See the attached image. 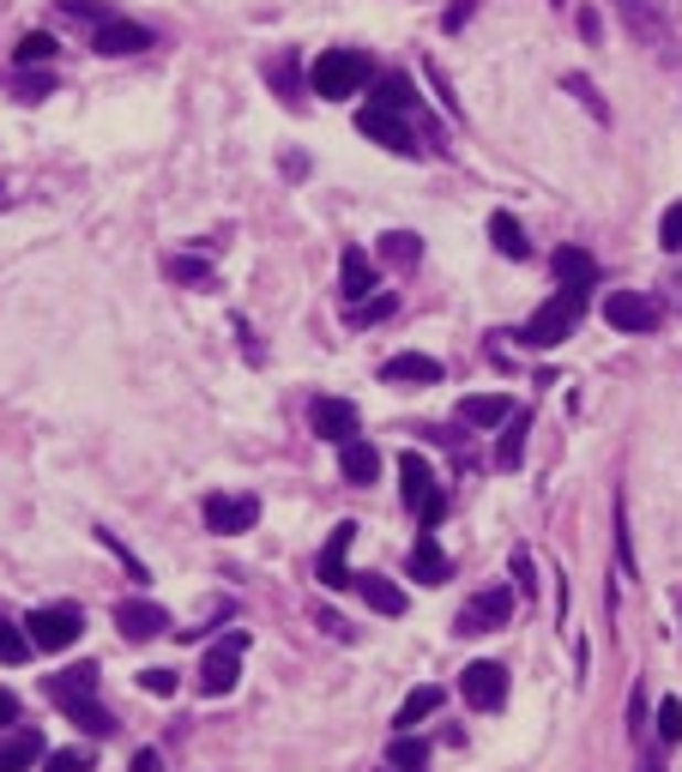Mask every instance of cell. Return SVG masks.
<instances>
[{"instance_id": "cell-1", "label": "cell", "mask_w": 682, "mask_h": 772, "mask_svg": "<svg viewBox=\"0 0 682 772\" xmlns=\"http://www.w3.org/2000/svg\"><path fill=\"white\" fill-rule=\"evenodd\" d=\"M43 694H49V700H55L79 730H92V737H115V718L97 706V664H73V671H55V676L43 682Z\"/></svg>"}, {"instance_id": "cell-2", "label": "cell", "mask_w": 682, "mask_h": 772, "mask_svg": "<svg viewBox=\"0 0 682 772\" xmlns=\"http://www.w3.org/2000/svg\"><path fill=\"white\" fill-rule=\"evenodd\" d=\"M580 320H586V290H556V296H550V302L520 326V344H532V351H556V344L568 339Z\"/></svg>"}, {"instance_id": "cell-3", "label": "cell", "mask_w": 682, "mask_h": 772, "mask_svg": "<svg viewBox=\"0 0 682 772\" xmlns=\"http://www.w3.org/2000/svg\"><path fill=\"white\" fill-rule=\"evenodd\" d=\"M369 79H375V61H369V55H356V49H327V55L315 61V73H308L315 97H327V103L356 97Z\"/></svg>"}, {"instance_id": "cell-4", "label": "cell", "mask_w": 682, "mask_h": 772, "mask_svg": "<svg viewBox=\"0 0 682 772\" xmlns=\"http://www.w3.org/2000/svg\"><path fill=\"white\" fill-rule=\"evenodd\" d=\"M398 489H405V507L423 519V532H435L441 513H447V495H441V483H435L429 459H423V453H398Z\"/></svg>"}, {"instance_id": "cell-5", "label": "cell", "mask_w": 682, "mask_h": 772, "mask_svg": "<svg viewBox=\"0 0 682 772\" xmlns=\"http://www.w3.org/2000/svg\"><path fill=\"white\" fill-rule=\"evenodd\" d=\"M24 634H31L36 652H67L73 640L85 634V615L73 603H49V610H31L24 615Z\"/></svg>"}, {"instance_id": "cell-6", "label": "cell", "mask_w": 682, "mask_h": 772, "mask_svg": "<svg viewBox=\"0 0 682 772\" xmlns=\"http://www.w3.org/2000/svg\"><path fill=\"white\" fill-rule=\"evenodd\" d=\"M508 615H513V591L489 586L454 615V634H495V628H508Z\"/></svg>"}, {"instance_id": "cell-7", "label": "cell", "mask_w": 682, "mask_h": 772, "mask_svg": "<svg viewBox=\"0 0 682 772\" xmlns=\"http://www.w3.org/2000/svg\"><path fill=\"white\" fill-rule=\"evenodd\" d=\"M200 513H205V532H217V537H242L260 525V501L254 495H205Z\"/></svg>"}, {"instance_id": "cell-8", "label": "cell", "mask_w": 682, "mask_h": 772, "mask_svg": "<svg viewBox=\"0 0 682 772\" xmlns=\"http://www.w3.org/2000/svg\"><path fill=\"white\" fill-rule=\"evenodd\" d=\"M459 694H466V706H478V712H495L501 700H508V671H501L495 658H478L459 671Z\"/></svg>"}, {"instance_id": "cell-9", "label": "cell", "mask_w": 682, "mask_h": 772, "mask_svg": "<svg viewBox=\"0 0 682 772\" xmlns=\"http://www.w3.org/2000/svg\"><path fill=\"white\" fill-rule=\"evenodd\" d=\"M242 652H248V634L217 640V646L205 652V664H200V688H205V694H230V688H236V676H242Z\"/></svg>"}, {"instance_id": "cell-10", "label": "cell", "mask_w": 682, "mask_h": 772, "mask_svg": "<svg viewBox=\"0 0 682 772\" xmlns=\"http://www.w3.org/2000/svg\"><path fill=\"white\" fill-rule=\"evenodd\" d=\"M308 429L332 447L356 441V405L351 398H315V405H308Z\"/></svg>"}, {"instance_id": "cell-11", "label": "cell", "mask_w": 682, "mask_h": 772, "mask_svg": "<svg viewBox=\"0 0 682 772\" xmlns=\"http://www.w3.org/2000/svg\"><path fill=\"white\" fill-rule=\"evenodd\" d=\"M604 320H610L616 332H652L659 326V302L640 290H616L610 302H604Z\"/></svg>"}, {"instance_id": "cell-12", "label": "cell", "mask_w": 682, "mask_h": 772, "mask_svg": "<svg viewBox=\"0 0 682 772\" xmlns=\"http://www.w3.org/2000/svg\"><path fill=\"white\" fill-rule=\"evenodd\" d=\"M351 537H356V525H351V519H344V525H332V532H327V549H320V586H327V591L356 586V573L344 568V556H351Z\"/></svg>"}, {"instance_id": "cell-13", "label": "cell", "mask_w": 682, "mask_h": 772, "mask_svg": "<svg viewBox=\"0 0 682 772\" xmlns=\"http://www.w3.org/2000/svg\"><path fill=\"white\" fill-rule=\"evenodd\" d=\"M356 133H363V139H375V146H387V151H417V139H411L405 115L375 109V103H369V109L356 115Z\"/></svg>"}, {"instance_id": "cell-14", "label": "cell", "mask_w": 682, "mask_h": 772, "mask_svg": "<svg viewBox=\"0 0 682 772\" xmlns=\"http://www.w3.org/2000/svg\"><path fill=\"white\" fill-rule=\"evenodd\" d=\"M369 290H375V260H369V248L351 242V248L339 254V296L356 308V302H369Z\"/></svg>"}, {"instance_id": "cell-15", "label": "cell", "mask_w": 682, "mask_h": 772, "mask_svg": "<svg viewBox=\"0 0 682 772\" xmlns=\"http://www.w3.org/2000/svg\"><path fill=\"white\" fill-rule=\"evenodd\" d=\"M92 49L97 55H139V49H151V31L134 24V19H109V24L92 31Z\"/></svg>"}, {"instance_id": "cell-16", "label": "cell", "mask_w": 682, "mask_h": 772, "mask_svg": "<svg viewBox=\"0 0 682 772\" xmlns=\"http://www.w3.org/2000/svg\"><path fill=\"white\" fill-rule=\"evenodd\" d=\"M616 7H622L628 31H635L640 43H647V49H659V55H664V49H671V24L659 19V7H652V0H616Z\"/></svg>"}, {"instance_id": "cell-17", "label": "cell", "mask_w": 682, "mask_h": 772, "mask_svg": "<svg viewBox=\"0 0 682 772\" xmlns=\"http://www.w3.org/2000/svg\"><path fill=\"white\" fill-rule=\"evenodd\" d=\"M115 628H121V634L134 640V646H146V640H158L163 628H170V615H163L158 603L139 598V603H121V610H115Z\"/></svg>"}, {"instance_id": "cell-18", "label": "cell", "mask_w": 682, "mask_h": 772, "mask_svg": "<svg viewBox=\"0 0 682 772\" xmlns=\"http://www.w3.org/2000/svg\"><path fill=\"white\" fill-rule=\"evenodd\" d=\"M381 380H387V386H435V380H441V363L423 356V351H405V356H393V363L381 368Z\"/></svg>"}, {"instance_id": "cell-19", "label": "cell", "mask_w": 682, "mask_h": 772, "mask_svg": "<svg viewBox=\"0 0 682 772\" xmlns=\"http://www.w3.org/2000/svg\"><path fill=\"white\" fill-rule=\"evenodd\" d=\"M43 761V730H7L0 737V772H31Z\"/></svg>"}, {"instance_id": "cell-20", "label": "cell", "mask_w": 682, "mask_h": 772, "mask_svg": "<svg viewBox=\"0 0 682 772\" xmlns=\"http://www.w3.org/2000/svg\"><path fill=\"white\" fill-rule=\"evenodd\" d=\"M339 471H344V483H375L381 478V453H375V441H344L339 447Z\"/></svg>"}, {"instance_id": "cell-21", "label": "cell", "mask_w": 682, "mask_h": 772, "mask_svg": "<svg viewBox=\"0 0 682 772\" xmlns=\"http://www.w3.org/2000/svg\"><path fill=\"white\" fill-rule=\"evenodd\" d=\"M513 417V398L508 393H478L459 405V422H471V429H501V422Z\"/></svg>"}, {"instance_id": "cell-22", "label": "cell", "mask_w": 682, "mask_h": 772, "mask_svg": "<svg viewBox=\"0 0 682 772\" xmlns=\"http://www.w3.org/2000/svg\"><path fill=\"white\" fill-rule=\"evenodd\" d=\"M556 278H562V290H592L598 285V260H592L586 248H556Z\"/></svg>"}, {"instance_id": "cell-23", "label": "cell", "mask_w": 682, "mask_h": 772, "mask_svg": "<svg viewBox=\"0 0 682 772\" xmlns=\"http://www.w3.org/2000/svg\"><path fill=\"white\" fill-rule=\"evenodd\" d=\"M411 573L423 579V586H447V556H441V544H435V532H423L417 544H411Z\"/></svg>"}, {"instance_id": "cell-24", "label": "cell", "mask_w": 682, "mask_h": 772, "mask_svg": "<svg viewBox=\"0 0 682 772\" xmlns=\"http://www.w3.org/2000/svg\"><path fill=\"white\" fill-rule=\"evenodd\" d=\"M356 591H363V603L375 615H405V591H398L387 573H356Z\"/></svg>"}, {"instance_id": "cell-25", "label": "cell", "mask_w": 682, "mask_h": 772, "mask_svg": "<svg viewBox=\"0 0 682 772\" xmlns=\"http://www.w3.org/2000/svg\"><path fill=\"white\" fill-rule=\"evenodd\" d=\"M525 429H532V417H525V410H513V417L501 422V441H495V465H501V471H520V459H525Z\"/></svg>"}, {"instance_id": "cell-26", "label": "cell", "mask_w": 682, "mask_h": 772, "mask_svg": "<svg viewBox=\"0 0 682 772\" xmlns=\"http://www.w3.org/2000/svg\"><path fill=\"white\" fill-rule=\"evenodd\" d=\"M489 242H495V254H508V260H525V254H532V242H525V229H520V217H513V212L489 217Z\"/></svg>"}, {"instance_id": "cell-27", "label": "cell", "mask_w": 682, "mask_h": 772, "mask_svg": "<svg viewBox=\"0 0 682 772\" xmlns=\"http://www.w3.org/2000/svg\"><path fill=\"white\" fill-rule=\"evenodd\" d=\"M435 706H441V688H435V682H423V688H411V694H405V706H398V718H393V725H398V737H405V730H417L423 718L435 712Z\"/></svg>"}, {"instance_id": "cell-28", "label": "cell", "mask_w": 682, "mask_h": 772, "mask_svg": "<svg viewBox=\"0 0 682 772\" xmlns=\"http://www.w3.org/2000/svg\"><path fill=\"white\" fill-rule=\"evenodd\" d=\"M375 109L411 115V109H417V85H411L405 73H381V85H375Z\"/></svg>"}, {"instance_id": "cell-29", "label": "cell", "mask_w": 682, "mask_h": 772, "mask_svg": "<svg viewBox=\"0 0 682 772\" xmlns=\"http://www.w3.org/2000/svg\"><path fill=\"white\" fill-rule=\"evenodd\" d=\"M387 766H393V772H423V766H429V742H417V737L405 730V737L387 749Z\"/></svg>"}, {"instance_id": "cell-30", "label": "cell", "mask_w": 682, "mask_h": 772, "mask_svg": "<svg viewBox=\"0 0 682 772\" xmlns=\"http://www.w3.org/2000/svg\"><path fill=\"white\" fill-rule=\"evenodd\" d=\"M417 254H423V242L411 236V229H387V236H381V260L387 266H417Z\"/></svg>"}, {"instance_id": "cell-31", "label": "cell", "mask_w": 682, "mask_h": 772, "mask_svg": "<svg viewBox=\"0 0 682 772\" xmlns=\"http://www.w3.org/2000/svg\"><path fill=\"white\" fill-rule=\"evenodd\" d=\"M24 658H31V634L0 615V664H24Z\"/></svg>"}, {"instance_id": "cell-32", "label": "cell", "mask_w": 682, "mask_h": 772, "mask_svg": "<svg viewBox=\"0 0 682 772\" xmlns=\"http://www.w3.org/2000/svg\"><path fill=\"white\" fill-rule=\"evenodd\" d=\"M12 61H19V67H36V61H55V36H43V31H24V36H19V49H12Z\"/></svg>"}, {"instance_id": "cell-33", "label": "cell", "mask_w": 682, "mask_h": 772, "mask_svg": "<svg viewBox=\"0 0 682 772\" xmlns=\"http://www.w3.org/2000/svg\"><path fill=\"white\" fill-rule=\"evenodd\" d=\"M659 742H664V749H676V742H682V700H676V694H664V700H659Z\"/></svg>"}, {"instance_id": "cell-34", "label": "cell", "mask_w": 682, "mask_h": 772, "mask_svg": "<svg viewBox=\"0 0 682 772\" xmlns=\"http://www.w3.org/2000/svg\"><path fill=\"white\" fill-rule=\"evenodd\" d=\"M562 85H568V92H574V97H580V103H586V109H592V115H598V121H610V103H604V97H598V85H592V79H586V73H568V79H562Z\"/></svg>"}, {"instance_id": "cell-35", "label": "cell", "mask_w": 682, "mask_h": 772, "mask_svg": "<svg viewBox=\"0 0 682 772\" xmlns=\"http://www.w3.org/2000/svg\"><path fill=\"white\" fill-rule=\"evenodd\" d=\"M273 85L285 92L290 109H302V85H296V55H278V67H273Z\"/></svg>"}, {"instance_id": "cell-36", "label": "cell", "mask_w": 682, "mask_h": 772, "mask_svg": "<svg viewBox=\"0 0 682 772\" xmlns=\"http://www.w3.org/2000/svg\"><path fill=\"white\" fill-rule=\"evenodd\" d=\"M170 278H182V285H205V278H212V266H205L200 254H175V260H170Z\"/></svg>"}, {"instance_id": "cell-37", "label": "cell", "mask_w": 682, "mask_h": 772, "mask_svg": "<svg viewBox=\"0 0 682 772\" xmlns=\"http://www.w3.org/2000/svg\"><path fill=\"white\" fill-rule=\"evenodd\" d=\"M61 12H67V19H85V24H109L115 19L103 0H61Z\"/></svg>"}, {"instance_id": "cell-38", "label": "cell", "mask_w": 682, "mask_h": 772, "mask_svg": "<svg viewBox=\"0 0 682 772\" xmlns=\"http://www.w3.org/2000/svg\"><path fill=\"white\" fill-rule=\"evenodd\" d=\"M616 549H622V568L635 573V544H628V501L616 495Z\"/></svg>"}, {"instance_id": "cell-39", "label": "cell", "mask_w": 682, "mask_h": 772, "mask_svg": "<svg viewBox=\"0 0 682 772\" xmlns=\"http://www.w3.org/2000/svg\"><path fill=\"white\" fill-rule=\"evenodd\" d=\"M49 772H92V754H85V749H61V754H49Z\"/></svg>"}, {"instance_id": "cell-40", "label": "cell", "mask_w": 682, "mask_h": 772, "mask_svg": "<svg viewBox=\"0 0 682 772\" xmlns=\"http://www.w3.org/2000/svg\"><path fill=\"white\" fill-rule=\"evenodd\" d=\"M513 579H520V598H537V579H532V549H513Z\"/></svg>"}, {"instance_id": "cell-41", "label": "cell", "mask_w": 682, "mask_h": 772, "mask_svg": "<svg viewBox=\"0 0 682 772\" xmlns=\"http://www.w3.org/2000/svg\"><path fill=\"white\" fill-rule=\"evenodd\" d=\"M659 242H664V248H676V254H682V200L671 205V212H664V224H659Z\"/></svg>"}, {"instance_id": "cell-42", "label": "cell", "mask_w": 682, "mask_h": 772, "mask_svg": "<svg viewBox=\"0 0 682 772\" xmlns=\"http://www.w3.org/2000/svg\"><path fill=\"white\" fill-rule=\"evenodd\" d=\"M381 314H393V296H375V302H356V308H351L356 326H369V320H381Z\"/></svg>"}, {"instance_id": "cell-43", "label": "cell", "mask_w": 682, "mask_h": 772, "mask_svg": "<svg viewBox=\"0 0 682 772\" xmlns=\"http://www.w3.org/2000/svg\"><path fill=\"white\" fill-rule=\"evenodd\" d=\"M471 7H478V0H454V7L441 12V24L447 31H466V19H471Z\"/></svg>"}, {"instance_id": "cell-44", "label": "cell", "mask_w": 682, "mask_h": 772, "mask_svg": "<svg viewBox=\"0 0 682 772\" xmlns=\"http://www.w3.org/2000/svg\"><path fill=\"white\" fill-rule=\"evenodd\" d=\"M139 688H146V694H175V676L170 671H146V676H139Z\"/></svg>"}, {"instance_id": "cell-45", "label": "cell", "mask_w": 682, "mask_h": 772, "mask_svg": "<svg viewBox=\"0 0 682 772\" xmlns=\"http://www.w3.org/2000/svg\"><path fill=\"white\" fill-rule=\"evenodd\" d=\"M19 92L36 103V97H49V92H55V79H49V73H36V79H19Z\"/></svg>"}, {"instance_id": "cell-46", "label": "cell", "mask_w": 682, "mask_h": 772, "mask_svg": "<svg viewBox=\"0 0 682 772\" xmlns=\"http://www.w3.org/2000/svg\"><path fill=\"white\" fill-rule=\"evenodd\" d=\"M158 766H163L158 749H139V754H134V772H158Z\"/></svg>"}, {"instance_id": "cell-47", "label": "cell", "mask_w": 682, "mask_h": 772, "mask_svg": "<svg viewBox=\"0 0 682 772\" xmlns=\"http://www.w3.org/2000/svg\"><path fill=\"white\" fill-rule=\"evenodd\" d=\"M12 718H19V700H12L7 688H0V725H12Z\"/></svg>"}, {"instance_id": "cell-48", "label": "cell", "mask_w": 682, "mask_h": 772, "mask_svg": "<svg viewBox=\"0 0 682 772\" xmlns=\"http://www.w3.org/2000/svg\"><path fill=\"white\" fill-rule=\"evenodd\" d=\"M640 772H659V761H647V766H640Z\"/></svg>"}, {"instance_id": "cell-49", "label": "cell", "mask_w": 682, "mask_h": 772, "mask_svg": "<svg viewBox=\"0 0 682 772\" xmlns=\"http://www.w3.org/2000/svg\"><path fill=\"white\" fill-rule=\"evenodd\" d=\"M556 7H562V0H556Z\"/></svg>"}]
</instances>
